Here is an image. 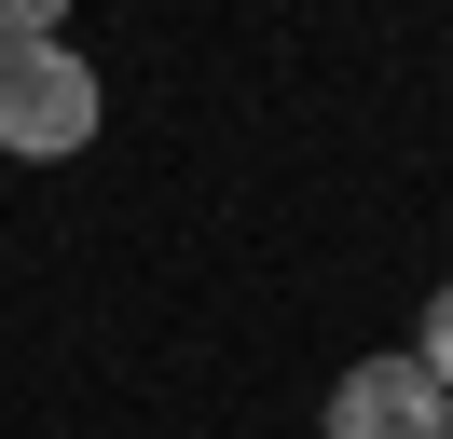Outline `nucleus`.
<instances>
[{
    "label": "nucleus",
    "mask_w": 453,
    "mask_h": 439,
    "mask_svg": "<svg viewBox=\"0 0 453 439\" xmlns=\"http://www.w3.org/2000/svg\"><path fill=\"white\" fill-rule=\"evenodd\" d=\"M83 137H96L83 42H0V151H14V165H69Z\"/></svg>",
    "instance_id": "nucleus-1"
},
{
    "label": "nucleus",
    "mask_w": 453,
    "mask_h": 439,
    "mask_svg": "<svg viewBox=\"0 0 453 439\" xmlns=\"http://www.w3.org/2000/svg\"><path fill=\"white\" fill-rule=\"evenodd\" d=\"M412 357H426V384L453 398V289H426V316H412Z\"/></svg>",
    "instance_id": "nucleus-3"
},
{
    "label": "nucleus",
    "mask_w": 453,
    "mask_h": 439,
    "mask_svg": "<svg viewBox=\"0 0 453 439\" xmlns=\"http://www.w3.org/2000/svg\"><path fill=\"white\" fill-rule=\"evenodd\" d=\"M0 42H69V0H0Z\"/></svg>",
    "instance_id": "nucleus-4"
},
{
    "label": "nucleus",
    "mask_w": 453,
    "mask_h": 439,
    "mask_svg": "<svg viewBox=\"0 0 453 439\" xmlns=\"http://www.w3.org/2000/svg\"><path fill=\"white\" fill-rule=\"evenodd\" d=\"M453 426V398L426 384V357L398 343V357H357V371L330 384V439H440Z\"/></svg>",
    "instance_id": "nucleus-2"
},
{
    "label": "nucleus",
    "mask_w": 453,
    "mask_h": 439,
    "mask_svg": "<svg viewBox=\"0 0 453 439\" xmlns=\"http://www.w3.org/2000/svg\"><path fill=\"white\" fill-rule=\"evenodd\" d=\"M440 439H453V426H440Z\"/></svg>",
    "instance_id": "nucleus-5"
}]
</instances>
